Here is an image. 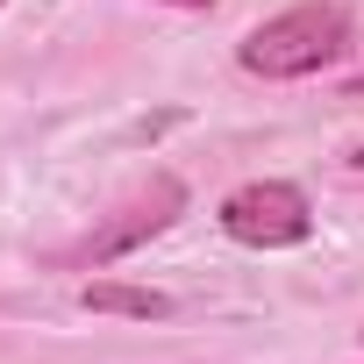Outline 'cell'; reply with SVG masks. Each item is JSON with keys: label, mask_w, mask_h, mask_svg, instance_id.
Segmentation results:
<instances>
[{"label": "cell", "mask_w": 364, "mask_h": 364, "mask_svg": "<svg viewBox=\"0 0 364 364\" xmlns=\"http://www.w3.org/2000/svg\"><path fill=\"white\" fill-rule=\"evenodd\" d=\"M215 222L243 250H293V243L314 236V208H307V193L293 178H250V186H236Z\"/></svg>", "instance_id": "3957f363"}, {"label": "cell", "mask_w": 364, "mask_h": 364, "mask_svg": "<svg viewBox=\"0 0 364 364\" xmlns=\"http://www.w3.org/2000/svg\"><path fill=\"white\" fill-rule=\"evenodd\" d=\"M171 8H215V0H171Z\"/></svg>", "instance_id": "8992f818"}, {"label": "cell", "mask_w": 364, "mask_h": 364, "mask_svg": "<svg viewBox=\"0 0 364 364\" xmlns=\"http://www.w3.org/2000/svg\"><path fill=\"white\" fill-rule=\"evenodd\" d=\"M178 215H186V178L157 171L150 186H143V193H129V200H122L107 222H93V229H86V236H79V243H72L58 264H93V272H100V264H114V257L143 250L150 236H164Z\"/></svg>", "instance_id": "7a4b0ae2"}, {"label": "cell", "mask_w": 364, "mask_h": 364, "mask_svg": "<svg viewBox=\"0 0 364 364\" xmlns=\"http://www.w3.org/2000/svg\"><path fill=\"white\" fill-rule=\"evenodd\" d=\"M357 336H364V328H357Z\"/></svg>", "instance_id": "52a82bcc"}, {"label": "cell", "mask_w": 364, "mask_h": 364, "mask_svg": "<svg viewBox=\"0 0 364 364\" xmlns=\"http://www.w3.org/2000/svg\"><path fill=\"white\" fill-rule=\"evenodd\" d=\"M350 50V8L343 0H300V8L257 22L236 43V65L257 79H314Z\"/></svg>", "instance_id": "6da1fadb"}, {"label": "cell", "mask_w": 364, "mask_h": 364, "mask_svg": "<svg viewBox=\"0 0 364 364\" xmlns=\"http://www.w3.org/2000/svg\"><path fill=\"white\" fill-rule=\"evenodd\" d=\"M350 100H364V72H357V79H350Z\"/></svg>", "instance_id": "5b68a950"}, {"label": "cell", "mask_w": 364, "mask_h": 364, "mask_svg": "<svg viewBox=\"0 0 364 364\" xmlns=\"http://www.w3.org/2000/svg\"><path fill=\"white\" fill-rule=\"evenodd\" d=\"M79 307H86V314H129V321H164V314H171V300H164L157 286H114V279L79 286Z\"/></svg>", "instance_id": "277c9868"}]
</instances>
